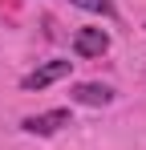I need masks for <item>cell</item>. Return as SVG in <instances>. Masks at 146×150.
Returning <instances> with one entry per match:
<instances>
[{
	"label": "cell",
	"mask_w": 146,
	"mask_h": 150,
	"mask_svg": "<svg viewBox=\"0 0 146 150\" xmlns=\"http://www.w3.org/2000/svg\"><path fill=\"white\" fill-rule=\"evenodd\" d=\"M73 61H45V65H37L33 73L24 77L21 85L24 89H45V85H53V81H61V77H69Z\"/></svg>",
	"instance_id": "obj_1"
},
{
	"label": "cell",
	"mask_w": 146,
	"mask_h": 150,
	"mask_svg": "<svg viewBox=\"0 0 146 150\" xmlns=\"http://www.w3.org/2000/svg\"><path fill=\"white\" fill-rule=\"evenodd\" d=\"M73 49H77V57H101V53L110 49V37L101 28H81L73 37Z\"/></svg>",
	"instance_id": "obj_4"
},
{
	"label": "cell",
	"mask_w": 146,
	"mask_h": 150,
	"mask_svg": "<svg viewBox=\"0 0 146 150\" xmlns=\"http://www.w3.org/2000/svg\"><path fill=\"white\" fill-rule=\"evenodd\" d=\"M73 4H77V8H85V12H101V16H110V12H114V4H110V0H73Z\"/></svg>",
	"instance_id": "obj_5"
},
{
	"label": "cell",
	"mask_w": 146,
	"mask_h": 150,
	"mask_svg": "<svg viewBox=\"0 0 146 150\" xmlns=\"http://www.w3.org/2000/svg\"><path fill=\"white\" fill-rule=\"evenodd\" d=\"M73 118H69V110H49V114H33V118H24V130L28 134H41V138H49V134H57L61 126H69Z\"/></svg>",
	"instance_id": "obj_2"
},
{
	"label": "cell",
	"mask_w": 146,
	"mask_h": 150,
	"mask_svg": "<svg viewBox=\"0 0 146 150\" xmlns=\"http://www.w3.org/2000/svg\"><path fill=\"white\" fill-rule=\"evenodd\" d=\"M69 98L81 101V105H110V101H114V89L101 85V81H81V85L69 89Z\"/></svg>",
	"instance_id": "obj_3"
}]
</instances>
